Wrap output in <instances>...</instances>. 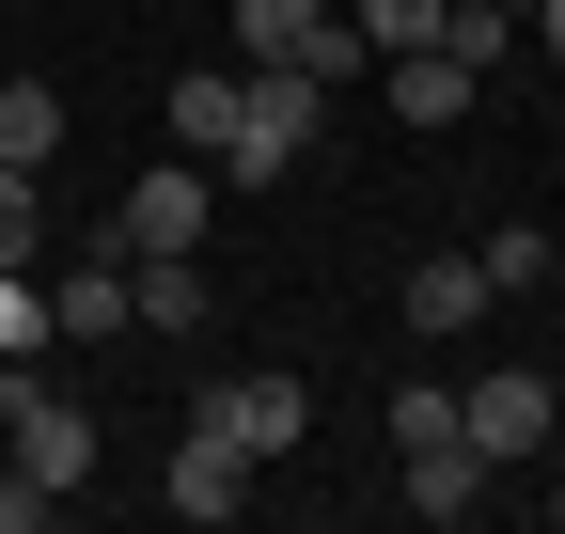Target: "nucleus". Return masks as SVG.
Returning <instances> with one entry per match:
<instances>
[{"label": "nucleus", "mask_w": 565, "mask_h": 534, "mask_svg": "<svg viewBox=\"0 0 565 534\" xmlns=\"http://www.w3.org/2000/svg\"><path fill=\"white\" fill-rule=\"evenodd\" d=\"M158 503H173V519H236V503H252V456H236L221 425H189V440H173V488H158Z\"/></svg>", "instance_id": "0eeeda50"}, {"label": "nucleus", "mask_w": 565, "mask_h": 534, "mask_svg": "<svg viewBox=\"0 0 565 534\" xmlns=\"http://www.w3.org/2000/svg\"><path fill=\"white\" fill-rule=\"evenodd\" d=\"M204 425H221V440L252 456V472H267V456H299V440H315V393L282 377V362H236L221 393H204Z\"/></svg>", "instance_id": "39448f33"}, {"label": "nucleus", "mask_w": 565, "mask_h": 534, "mask_svg": "<svg viewBox=\"0 0 565 534\" xmlns=\"http://www.w3.org/2000/svg\"><path fill=\"white\" fill-rule=\"evenodd\" d=\"M519 32H534V47H550V63H565V0H534V17H519Z\"/></svg>", "instance_id": "a211bd4d"}, {"label": "nucleus", "mask_w": 565, "mask_h": 534, "mask_svg": "<svg viewBox=\"0 0 565 534\" xmlns=\"http://www.w3.org/2000/svg\"><path fill=\"white\" fill-rule=\"evenodd\" d=\"M471 314H487V267H471V252H424V267H408V330H424V346H456Z\"/></svg>", "instance_id": "9d476101"}, {"label": "nucleus", "mask_w": 565, "mask_h": 534, "mask_svg": "<svg viewBox=\"0 0 565 534\" xmlns=\"http://www.w3.org/2000/svg\"><path fill=\"white\" fill-rule=\"evenodd\" d=\"M377 95H393L408 126H456V110H471L487 79H471V63H456V47H393V63H377Z\"/></svg>", "instance_id": "1a4fd4ad"}, {"label": "nucleus", "mask_w": 565, "mask_h": 534, "mask_svg": "<svg viewBox=\"0 0 565 534\" xmlns=\"http://www.w3.org/2000/svg\"><path fill=\"white\" fill-rule=\"evenodd\" d=\"M393 503H408V519H440V534H456V519L487 503V456H471V440H424V456H393Z\"/></svg>", "instance_id": "6e6552de"}, {"label": "nucleus", "mask_w": 565, "mask_h": 534, "mask_svg": "<svg viewBox=\"0 0 565 534\" xmlns=\"http://www.w3.org/2000/svg\"><path fill=\"white\" fill-rule=\"evenodd\" d=\"M471 267H487V299H534V284H550V267H565V252H550L534 221H503V236H487Z\"/></svg>", "instance_id": "4468645a"}, {"label": "nucleus", "mask_w": 565, "mask_h": 534, "mask_svg": "<svg viewBox=\"0 0 565 534\" xmlns=\"http://www.w3.org/2000/svg\"><path fill=\"white\" fill-rule=\"evenodd\" d=\"M330 126V79H299V63H189L173 79V158H204L221 189H282L315 158Z\"/></svg>", "instance_id": "f257e3e1"}, {"label": "nucleus", "mask_w": 565, "mask_h": 534, "mask_svg": "<svg viewBox=\"0 0 565 534\" xmlns=\"http://www.w3.org/2000/svg\"><path fill=\"white\" fill-rule=\"evenodd\" d=\"M550 519H565V488H550Z\"/></svg>", "instance_id": "aec40b11"}, {"label": "nucleus", "mask_w": 565, "mask_h": 534, "mask_svg": "<svg viewBox=\"0 0 565 534\" xmlns=\"http://www.w3.org/2000/svg\"><path fill=\"white\" fill-rule=\"evenodd\" d=\"M0 267L47 284V173H17V158H0Z\"/></svg>", "instance_id": "ddd939ff"}, {"label": "nucleus", "mask_w": 565, "mask_h": 534, "mask_svg": "<svg viewBox=\"0 0 565 534\" xmlns=\"http://www.w3.org/2000/svg\"><path fill=\"white\" fill-rule=\"evenodd\" d=\"M424 440H456V377H408L393 393V456H424Z\"/></svg>", "instance_id": "2eb2a0df"}, {"label": "nucleus", "mask_w": 565, "mask_h": 534, "mask_svg": "<svg viewBox=\"0 0 565 534\" xmlns=\"http://www.w3.org/2000/svg\"><path fill=\"white\" fill-rule=\"evenodd\" d=\"M0 158H17V173L63 158V95H47V79H0Z\"/></svg>", "instance_id": "9b49d317"}, {"label": "nucleus", "mask_w": 565, "mask_h": 534, "mask_svg": "<svg viewBox=\"0 0 565 534\" xmlns=\"http://www.w3.org/2000/svg\"><path fill=\"white\" fill-rule=\"evenodd\" d=\"M440 17H456V0H345V32H362V63H393V47H440Z\"/></svg>", "instance_id": "f8f14e48"}, {"label": "nucleus", "mask_w": 565, "mask_h": 534, "mask_svg": "<svg viewBox=\"0 0 565 534\" xmlns=\"http://www.w3.org/2000/svg\"><path fill=\"white\" fill-rule=\"evenodd\" d=\"M503 17H534V0H503Z\"/></svg>", "instance_id": "6ab92c4d"}, {"label": "nucleus", "mask_w": 565, "mask_h": 534, "mask_svg": "<svg viewBox=\"0 0 565 534\" xmlns=\"http://www.w3.org/2000/svg\"><path fill=\"white\" fill-rule=\"evenodd\" d=\"M456 440L487 456V472H519V456L565 440V393H550L534 362H471V377H456Z\"/></svg>", "instance_id": "7ed1b4c3"}, {"label": "nucleus", "mask_w": 565, "mask_h": 534, "mask_svg": "<svg viewBox=\"0 0 565 534\" xmlns=\"http://www.w3.org/2000/svg\"><path fill=\"white\" fill-rule=\"evenodd\" d=\"M47 519H63V503H47V488L17 472V456H0V534H47Z\"/></svg>", "instance_id": "f3484780"}, {"label": "nucleus", "mask_w": 565, "mask_h": 534, "mask_svg": "<svg viewBox=\"0 0 565 534\" xmlns=\"http://www.w3.org/2000/svg\"><path fill=\"white\" fill-rule=\"evenodd\" d=\"M204 236H221V173H204V158H158L110 205V252H204Z\"/></svg>", "instance_id": "20e7f679"}, {"label": "nucleus", "mask_w": 565, "mask_h": 534, "mask_svg": "<svg viewBox=\"0 0 565 534\" xmlns=\"http://www.w3.org/2000/svg\"><path fill=\"white\" fill-rule=\"evenodd\" d=\"M440 47L471 63V79H487V63H503V47H519V17H503V0H456V17H440Z\"/></svg>", "instance_id": "dca6fc26"}, {"label": "nucleus", "mask_w": 565, "mask_h": 534, "mask_svg": "<svg viewBox=\"0 0 565 534\" xmlns=\"http://www.w3.org/2000/svg\"><path fill=\"white\" fill-rule=\"evenodd\" d=\"M110 330H141V314H126V252L95 236L79 267H47V346H110Z\"/></svg>", "instance_id": "423d86ee"}, {"label": "nucleus", "mask_w": 565, "mask_h": 534, "mask_svg": "<svg viewBox=\"0 0 565 534\" xmlns=\"http://www.w3.org/2000/svg\"><path fill=\"white\" fill-rule=\"evenodd\" d=\"M0 456H17V472H32L47 503H79V488H95V409L47 377V346H32L17 377H0Z\"/></svg>", "instance_id": "f03ea898"}]
</instances>
